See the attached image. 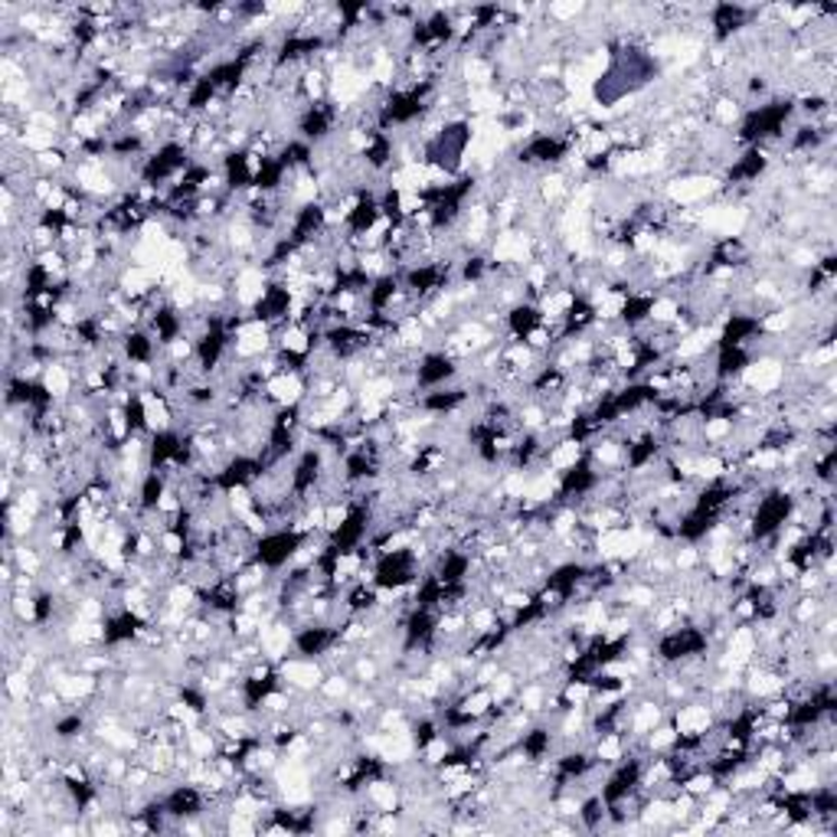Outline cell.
Wrapping results in <instances>:
<instances>
[{
  "label": "cell",
  "mask_w": 837,
  "mask_h": 837,
  "mask_svg": "<svg viewBox=\"0 0 837 837\" xmlns=\"http://www.w3.org/2000/svg\"><path fill=\"white\" fill-rule=\"evenodd\" d=\"M275 667H278V684L291 687L298 694H314L321 687V680L327 677L324 664L317 658H304V654H288Z\"/></svg>",
  "instance_id": "cell-1"
}]
</instances>
